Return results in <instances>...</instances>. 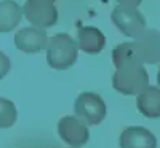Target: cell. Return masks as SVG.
Segmentation results:
<instances>
[{"label":"cell","instance_id":"1","mask_svg":"<svg viewBox=\"0 0 160 148\" xmlns=\"http://www.w3.org/2000/svg\"><path fill=\"white\" fill-rule=\"evenodd\" d=\"M114 65L115 72L112 75V86L115 91L125 96H139L146 88H149V75L141 62L127 59Z\"/></svg>","mask_w":160,"mask_h":148},{"label":"cell","instance_id":"11","mask_svg":"<svg viewBox=\"0 0 160 148\" xmlns=\"http://www.w3.org/2000/svg\"><path fill=\"white\" fill-rule=\"evenodd\" d=\"M136 107L146 118H160V88H146L136 99Z\"/></svg>","mask_w":160,"mask_h":148},{"label":"cell","instance_id":"14","mask_svg":"<svg viewBox=\"0 0 160 148\" xmlns=\"http://www.w3.org/2000/svg\"><path fill=\"white\" fill-rule=\"evenodd\" d=\"M11 69V62H10V58L5 54V53L0 51V80H2Z\"/></svg>","mask_w":160,"mask_h":148},{"label":"cell","instance_id":"16","mask_svg":"<svg viewBox=\"0 0 160 148\" xmlns=\"http://www.w3.org/2000/svg\"><path fill=\"white\" fill-rule=\"evenodd\" d=\"M29 2H37V3H55L56 0H29Z\"/></svg>","mask_w":160,"mask_h":148},{"label":"cell","instance_id":"6","mask_svg":"<svg viewBox=\"0 0 160 148\" xmlns=\"http://www.w3.org/2000/svg\"><path fill=\"white\" fill-rule=\"evenodd\" d=\"M58 136L68 145H72V148H77L88 142L90 132L87 124L77 116H64L58 123Z\"/></svg>","mask_w":160,"mask_h":148},{"label":"cell","instance_id":"17","mask_svg":"<svg viewBox=\"0 0 160 148\" xmlns=\"http://www.w3.org/2000/svg\"><path fill=\"white\" fill-rule=\"evenodd\" d=\"M157 83H158V86H160V69H158V72H157Z\"/></svg>","mask_w":160,"mask_h":148},{"label":"cell","instance_id":"5","mask_svg":"<svg viewBox=\"0 0 160 148\" xmlns=\"http://www.w3.org/2000/svg\"><path fill=\"white\" fill-rule=\"evenodd\" d=\"M131 43L141 64H160V32L157 29H148Z\"/></svg>","mask_w":160,"mask_h":148},{"label":"cell","instance_id":"15","mask_svg":"<svg viewBox=\"0 0 160 148\" xmlns=\"http://www.w3.org/2000/svg\"><path fill=\"white\" fill-rule=\"evenodd\" d=\"M118 5H125V7H133V8H138L141 5V0H115Z\"/></svg>","mask_w":160,"mask_h":148},{"label":"cell","instance_id":"12","mask_svg":"<svg viewBox=\"0 0 160 148\" xmlns=\"http://www.w3.org/2000/svg\"><path fill=\"white\" fill-rule=\"evenodd\" d=\"M22 15V8L15 0H2L0 2V34H7L18 27Z\"/></svg>","mask_w":160,"mask_h":148},{"label":"cell","instance_id":"9","mask_svg":"<svg viewBox=\"0 0 160 148\" xmlns=\"http://www.w3.org/2000/svg\"><path fill=\"white\" fill-rule=\"evenodd\" d=\"M118 145L120 148H155L157 139L149 129L141 126H130L120 134Z\"/></svg>","mask_w":160,"mask_h":148},{"label":"cell","instance_id":"7","mask_svg":"<svg viewBox=\"0 0 160 148\" xmlns=\"http://www.w3.org/2000/svg\"><path fill=\"white\" fill-rule=\"evenodd\" d=\"M22 13L32 25L40 29L51 27L58 22V10L51 3H37L26 0L22 5Z\"/></svg>","mask_w":160,"mask_h":148},{"label":"cell","instance_id":"2","mask_svg":"<svg viewBox=\"0 0 160 148\" xmlns=\"http://www.w3.org/2000/svg\"><path fill=\"white\" fill-rule=\"evenodd\" d=\"M78 56V43L68 34L53 35L47 45V62L55 70H66L72 67Z\"/></svg>","mask_w":160,"mask_h":148},{"label":"cell","instance_id":"8","mask_svg":"<svg viewBox=\"0 0 160 148\" xmlns=\"http://www.w3.org/2000/svg\"><path fill=\"white\" fill-rule=\"evenodd\" d=\"M48 37L47 32L35 25H29V27H22L21 30L16 32L15 35V45L19 51L28 53V54H34V53H40L42 49L47 48L48 45Z\"/></svg>","mask_w":160,"mask_h":148},{"label":"cell","instance_id":"13","mask_svg":"<svg viewBox=\"0 0 160 148\" xmlns=\"http://www.w3.org/2000/svg\"><path fill=\"white\" fill-rule=\"evenodd\" d=\"M16 107L10 99L0 97V129H8L16 123Z\"/></svg>","mask_w":160,"mask_h":148},{"label":"cell","instance_id":"3","mask_svg":"<svg viewBox=\"0 0 160 148\" xmlns=\"http://www.w3.org/2000/svg\"><path fill=\"white\" fill-rule=\"evenodd\" d=\"M111 19L120 32L127 37H131V38H139L148 30L144 15L138 8H133V7L117 5L112 10Z\"/></svg>","mask_w":160,"mask_h":148},{"label":"cell","instance_id":"10","mask_svg":"<svg viewBox=\"0 0 160 148\" xmlns=\"http://www.w3.org/2000/svg\"><path fill=\"white\" fill-rule=\"evenodd\" d=\"M77 43L78 49H82L87 54H98L106 46V37L99 29L93 27V25H87L78 30Z\"/></svg>","mask_w":160,"mask_h":148},{"label":"cell","instance_id":"4","mask_svg":"<svg viewBox=\"0 0 160 148\" xmlns=\"http://www.w3.org/2000/svg\"><path fill=\"white\" fill-rule=\"evenodd\" d=\"M74 112L75 116L87 126H96L106 116V104L99 94L85 91L75 99Z\"/></svg>","mask_w":160,"mask_h":148}]
</instances>
